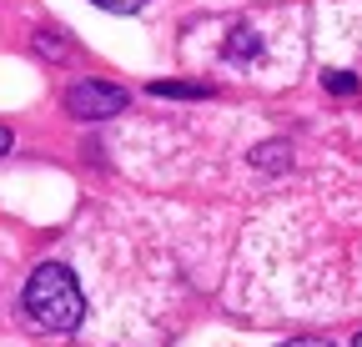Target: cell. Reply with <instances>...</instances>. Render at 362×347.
I'll list each match as a JSON object with an SVG mask.
<instances>
[{
	"label": "cell",
	"instance_id": "obj_3",
	"mask_svg": "<svg viewBox=\"0 0 362 347\" xmlns=\"http://www.w3.org/2000/svg\"><path fill=\"white\" fill-rule=\"evenodd\" d=\"M90 6H101V11H116V16H131V11H141L146 0H90Z\"/></svg>",
	"mask_w": 362,
	"mask_h": 347
},
{
	"label": "cell",
	"instance_id": "obj_5",
	"mask_svg": "<svg viewBox=\"0 0 362 347\" xmlns=\"http://www.w3.org/2000/svg\"><path fill=\"white\" fill-rule=\"evenodd\" d=\"M292 347H327V342H292Z\"/></svg>",
	"mask_w": 362,
	"mask_h": 347
},
{
	"label": "cell",
	"instance_id": "obj_1",
	"mask_svg": "<svg viewBox=\"0 0 362 347\" xmlns=\"http://www.w3.org/2000/svg\"><path fill=\"white\" fill-rule=\"evenodd\" d=\"M21 307L40 332H76L81 317H86V297L61 262H45V267L30 272V282L21 292Z\"/></svg>",
	"mask_w": 362,
	"mask_h": 347
},
{
	"label": "cell",
	"instance_id": "obj_2",
	"mask_svg": "<svg viewBox=\"0 0 362 347\" xmlns=\"http://www.w3.org/2000/svg\"><path fill=\"white\" fill-rule=\"evenodd\" d=\"M66 111L81 116V121H106V116L126 111V91L111 81H76L66 91Z\"/></svg>",
	"mask_w": 362,
	"mask_h": 347
},
{
	"label": "cell",
	"instance_id": "obj_4",
	"mask_svg": "<svg viewBox=\"0 0 362 347\" xmlns=\"http://www.w3.org/2000/svg\"><path fill=\"white\" fill-rule=\"evenodd\" d=\"M11 151V131H6V126H0V156H6Z\"/></svg>",
	"mask_w": 362,
	"mask_h": 347
},
{
	"label": "cell",
	"instance_id": "obj_6",
	"mask_svg": "<svg viewBox=\"0 0 362 347\" xmlns=\"http://www.w3.org/2000/svg\"><path fill=\"white\" fill-rule=\"evenodd\" d=\"M352 347H362V337H357V342H352Z\"/></svg>",
	"mask_w": 362,
	"mask_h": 347
}]
</instances>
